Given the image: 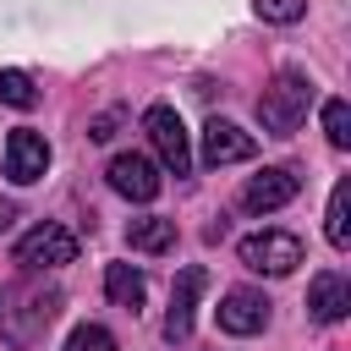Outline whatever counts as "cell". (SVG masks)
I'll list each match as a JSON object with an SVG mask.
<instances>
[{"label": "cell", "mask_w": 351, "mask_h": 351, "mask_svg": "<svg viewBox=\"0 0 351 351\" xmlns=\"http://www.w3.org/2000/svg\"><path fill=\"white\" fill-rule=\"evenodd\" d=\"M60 318V291L38 285V280H11L0 291V340L5 346H38L44 329Z\"/></svg>", "instance_id": "1"}, {"label": "cell", "mask_w": 351, "mask_h": 351, "mask_svg": "<svg viewBox=\"0 0 351 351\" xmlns=\"http://www.w3.org/2000/svg\"><path fill=\"white\" fill-rule=\"evenodd\" d=\"M313 110V82L302 71H274V82L258 93V121L269 137H291Z\"/></svg>", "instance_id": "2"}, {"label": "cell", "mask_w": 351, "mask_h": 351, "mask_svg": "<svg viewBox=\"0 0 351 351\" xmlns=\"http://www.w3.org/2000/svg\"><path fill=\"white\" fill-rule=\"evenodd\" d=\"M143 132H148V143H154V154L170 176H192V137H186V126L170 104H148Z\"/></svg>", "instance_id": "3"}, {"label": "cell", "mask_w": 351, "mask_h": 351, "mask_svg": "<svg viewBox=\"0 0 351 351\" xmlns=\"http://www.w3.org/2000/svg\"><path fill=\"white\" fill-rule=\"evenodd\" d=\"M77 258V236L66 230V225H33L22 241H16V263H22V274H44V269H60V263H71Z\"/></svg>", "instance_id": "4"}, {"label": "cell", "mask_w": 351, "mask_h": 351, "mask_svg": "<svg viewBox=\"0 0 351 351\" xmlns=\"http://www.w3.org/2000/svg\"><path fill=\"white\" fill-rule=\"evenodd\" d=\"M236 258L252 269V274H291L296 263H302V236H291V230H258V236H247L241 247H236Z\"/></svg>", "instance_id": "5"}, {"label": "cell", "mask_w": 351, "mask_h": 351, "mask_svg": "<svg viewBox=\"0 0 351 351\" xmlns=\"http://www.w3.org/2000/svg\"><path fill=\"white\" fill-rule=\"evenodd\" d=\"M296 192H302V176H296L291 165H269V170H258V176L241 186V208H247V214H274V208H285Z\"/></svg>", "instance_id": "6"}, {"label": "cell", "mask_w": 351, "mask_h": 351, "mask_svg": "<svg viewBox=\"0 0 351 351\" xmlns=\"http://www.w3.org/2000/svg\"><path fill=\"white\" fill-rule=\"evenodd\" d=\"M104 176H110V186H115L121 197H132V203H154V197H159V186H165L159 165H154V159H143V154H115Z\"/></svg>", "instance_id": "7"}, {"label": "cell", "mask_w": 351, "mask_h": 351, "mask_svg": "<svg viewBox=\"0 0 351 351\" xmlns=\"http://www.w3.org/2000/svg\"><path fill=\"white\" fill-rule=\"evenodd\" d=\"M203 285H208V274H203L197 263H186V269L176 274V285H170V307H165V340L181 346V340L192 335V313H197Z\"/></svg>", "instance_id": "8"}, {"label": "cell", "mask_w": 351, "mask_h": 351, "mask_svg": "<svg viewBox=\"0 0 351 351\" xmlns=\"http://www.w3.org/2000/svg\"><path fill=\"white\" fill-rule=\"evenodd\" d=\"M44 170H49V143H44L38 132L16 126V132L5 137V181H16V186H33Z\"/></svg>", "instance_id": "9"}, {"label": "cell", "mask_w": 351, "mask_h": 351, "mask_svg": "<svg viewBox=\"0 0 351 351\" xmlns=\"http://www.w3.org/2000/svg\"><path fill=\"white\" fill-rule=\"evenodd\" d=\"M269 324V296L252 291V285H236L219 296V329L225 335H258Z\"/></svg>", "instance_id": "10"}, {"label": "cell", "mask_w": 351, "mask_h": 351, "mask_svg": "<svg viewBox=\"0 0 351 351\" xmlns=\"http://www.w3.org/2000/svg\"><path fill=\"white\" fill-rule=\"evenodd\" d=\"M252 154H258V143H252V132H241L236 121H219V115H214V121L203 126V165L219 170V165H241V159H252Z\"/></svg>", "instance_id": "11"}, {"label": "cell", "mask_w": 351, "mask_h": 351, "mask_svg": "<svg viewBox=\"0 0 351 351\" xmlns=\"http://www.w3.org/2000/svg\"><path fill=\"white\" fill-rule=\"evenodd\" d=\"M346 307H351V285H346V274H335V269L318 274L313 291H307V313H313V324H340Z\"/></svg>", "instance_id": "12"}, {"label": "cell", "mask_w": 351, "mask_h": 351, "mask_svg": "<svg viewBox=\"0 0 351 351\" xmlns=\"http://www.w3.org/2000/svg\"><path fill=\"white\" fill-rule=\"evenodd\" d=\"M104 296H110L115 307L137 313V307L148 302V280H143V269H132V263H110V269H104Z\"/></svg>", "instance_id": "13"}, {"label": "cell", "mask_w": 351, "mask_h": 351, "mask_svg": "<svg viewBox=\"0 0 351 351\" xmlns=\"http://www.w3.org/2000/svg\"><path fill=\"white\" fill-rule=\"evenodd\" d=\"M126 247H132V252H170V247H176V219H165V214L132 219V225H126Z\"/></svg>", "instance_id": "14"}, {"label": "cell", "mask_w": 351, "mask_h": 351, "mask_svg": "<svg viewBox=\"0 0 351 351\" xmlns=\"http://www.w3.org/2000/svg\"><path fill=\"white\" fill-rule=\"evenodd\" d=\"M324 236H329V247H351V181H335V192H329V214H324Z\"/></svg>", "instance_id": "15"}, {"label": "cell", "mask_w": 351, "mask_h": 351, "mask_svg": "<svg viewBox=\"0 0 351 351\" xmlns=\"http://www.w3.org/2000/svg\"><path fill=\"white\" fill-rule=\"evenodd\" d=\"M0 104H11V110H33L38 104V88H33V77L27 71H0Z\"/></svg>", "instance_id": "16"}, {"label": "cell", "mask_w": 351, "mask_h": 351, "mask_svg": "<svg viewBox=\"0 0 351 351\" xmlns=\"http://www.w3.org/2000/svg\"><path fill=\"white\" fill-rule=\"evenodd\" d=\"M324 137L335 148H351V104L346 99H324Z\"/></svg>", "instance_id": "17"}, {"label": "cell", "mask_w": 351, "mask_h": 351, "mask_svg": "<svg viewBox=\"0 0 351 351\" xmlns=\"http://www.w3.org/2000/svg\"><path fill=\"white\" fill-rule=\"evenodd\" d=\"M66 351H121V346H115V335L104 324H77L71 340H66Z\"/></svg>", "instance_id": "18"}, {"label": "cell", "mask_w": 351, "mask_h": 351, "mask_svg": "<svg viewBox=\"0 0 351 351\" xmlns=\"http://www.w3.org/2000/svg\"><path fill=\"white\" fill-rule=\"evenodd\" d=\"M252 11H258L263 22H274V27H291V22H302L307 0H252Z\"/></svg>", "instance_id": "19"}, {"label": "cell", "mask_w": 351, "mask_h": 351, "mask_svg": "<svg viewBox=\"0 0 351 351\" xmlns=\"http://www.w3.org/2000/svg\"><path fill=\"white\" fill-rule=\"evenodd\" d=\"M115 121H121L115 110H110V115H99V121L88 126V137H93V143H104V137H115Z\"/></svg>", "instance_id": "20"}, {"label": "cell", "mask_w": 351, "mask_h": 351, "mask_svg": "<svg viewBox=\"0 0 351 351\" xmlns=\"http://www.w3.org/2000/svg\"><path fill=\"white\" fill-rule=\"evenodd\" d=\"M11 219H16V208H11V203H0V230H5Z\"/></svg>", "instance_id": "21"}]
</instances>
